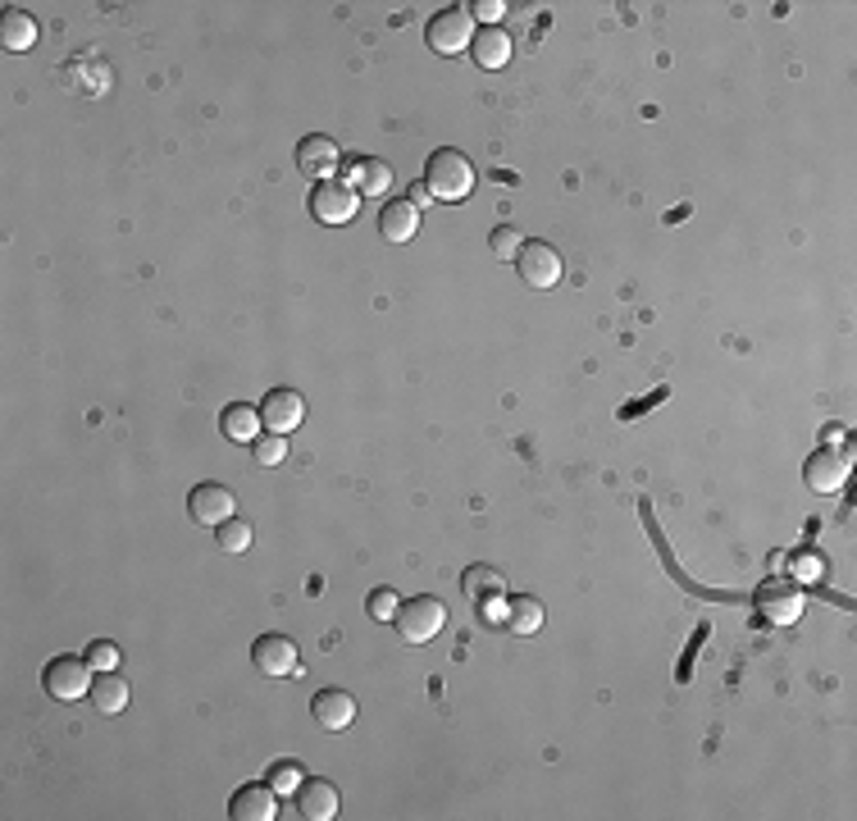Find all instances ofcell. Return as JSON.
<instances>
[{"label": "cell", "mask_w": 857, "mask_h": 821, "mask_svg": "<svg viewBox=\"0 0 857 821\" xmlns=\"http://www.w3.org/2000/svg\"><path fill=\"white\" fill-rule=\"evenodd\" d=\"M424 183L434 192V202H465L474 192V165L456 147H439L424 165Z\"/></svg>", "instance_id": "1"}, {"label": "cell", "mask_w": 857, "mask_h": 821, "mask_svg": "<svg viewBox=\"0 0 857 821\" xmlns=\"http://www.w3.org/2000/svg\"><path fill=\"white\" fill-rule=\"evenodd\" d=\"M393 625H397V635H402L406 644H428V639H439V631L447 625V607H443L439 598L420 594V598H406V603L397 607Z\"/></svg>", "instance_id": "2"}, {"label": "cell", "mask_w": 857, "mask_h": 821, "mask_svg": "<svg viewBox=\"0 0 857 821\" xmlns=\"http://www.w3.org/2000/svg\"><path fill=\"white\" fill-rule=\"evenodd\" d=\"M91 671L87 666V657H56V662H46V671H41V685H46V694H51L56 703H78V698H87L91 694Z\"/></svg>", "instance_id": "3"}, {"label": "cell", "mask_w": 857, "mask_h": 821, "mask_svg": "<svg viewBox=\"0 0 857 821\" xmlns=\"http://www.w3.org/2000/svg\"><path fill=\"white\" fill-rule=\"evenodd\" d=\"M461 589H465V598L474 607H480V616L489 625H502V616H506V603H502L506 579H502V570H493V566H465Z\"/></svg>", "instance_id": "4"}, {"label": "cell", "mask_w": 857, "mask_h": 821, "mask_svg": "<svg viewBox=\"0 0 857 821\" xmlns=\"http://www.w3.org/2000/svg\"><path fill=\"white\" fill-rule=\"evenodd\" d=\"M802 607H807V594H802V585L798 579H767V585L757 589V616L767 620V625H794L798 616H802Z\"/></svg>", "instance_id": "5"}, {"label": "cell", "mask_w": 857, "mask_h": 821, "mask_svg": "<svg viewBox=\"0 0 857 821\" xmlns=\"http://www.w3.org/2000/svg\"><path fill=\"white\" fill-rule=\"evenodd\" d=\"M424 37H428V46H434L439 56H461V51H470V41H474V14L461 10V6H447V10H439L434 19H428Z\"/></svg>", "instance_id": "6"}, {"label": "cell", "mask_w": 857, "mask_h": 821, "mask_svg": "<svg viewBox=\"0 0 857 821\" xmlns=\"http://www.w3.org/2000/svg\"><path fill=\"white\" fill-rule=\"evenodd\" d=\"M848 470H853V443L812 452L807 466H802V479H807V489L812 493H839L848 485Z\"/></svg>", "instance_id": "7"}, {"label": "cell", "mask_w": 857, "mask_h": 821, "mask_svg": "<svg viewBox=\"0 0 857 821\" xmlns=\"http://www.w3.org/2000/svg\"><path fill=\"white\" fill-rule=\"evenodd\" d=\"M356 211H361V192L356 187H347L338 178H324V183L311 187V215L319 224H352Z\"/></svg>", "instance_id": "8"}, {"label": "cell", "mask_w": 857, "mask_h": 821, "mask_svg": "<svg viewBox=\"0 0 857 821\" xmlns=\"http://www.w3.org/2000/svg\"><path fill=\"white\" fill-rule=\"evenodd\" d=\"M515 270H520V278H525V287H539V293L556 287V283H561V274H565L561 252H556V247H548V243H525V247H520Z\"/></svg>", "instance_id": "9"}, {"label": "cell", "mask_w": 857, "mask_h": 821, "mask_svg": "<svg viewBox=\"0 0 857 821\" xmlns=\"http://www.w3.org/2000/svg\"><path fill=\"white\" fill-rule=\"evenodd\" d=\"M252 662L260 675H274V681H283V675H302V653L288 635H260L252 644Z\"/></svg>", "instance_id": "10"}, {"label": "cell", "mask_w": 857, "mask_h": 821, "mask_svg": "<svg viewBox=\"0 0 857 821\" xmlns=\"http://www.w3.org/2000/svg\"><path fill=\"white\" fill-rule=\"evenodd\" d=\"M297 169L311 178V183H324L343 169V152H338V141L324 137V133H311L297 141Z\"/></svg>", "instance_id": "11"}, {"label": "cell", "mask_w": 857, "mask_h": 821, "mask_svg": "<svg viewBox=\"0 0 857 821\" xmlns=\"http://www.w3.org/2000/svg\"><path fill=\"white\" fill-rule=\"evenodd\" d=\"M306 420V398L297 389H269L260 402V424L269 433H293Z\"/></svg>", "instance_id": "12"}, {"label": "cell", "mask_w": 857, "mask_h": 821, "mask_svg": "<svg viewBox=\"0 0 857 821\" xmlns=\"http://www.w3.org/2000/svg\"><path fill=\"white\" fill-rule=\"evenodd\" d=\"M233 511H237V498L224 485H197L193 493H187V516H193L197 525H224Z\"/></svg>", "instance_id": "13"}, {"label": "cell", "mask_w": 857, "mask_h": 821, "mask_svg": "<svg viewBox=\"0 0 857 821\" xmlns=\"http://www.w3.org/2000/svg\"><path fill=\"white\" fill-rule=\"evenodd\" d=\"M228 817L233 821H274L278 817V794L265 785H243L228 799Z\"/></svg>", "instance_id": "14"}, {"label": "cell", "mask_w": 857, "mask_h": 821, "mask_svg": "<svg viewBox=\"0 0 857 821\" xmlns=\"http://www.w3.org/2000/svg\"><path fill=\"white\" fill-rule=\"evenodd\" d=\"M311 716L319 721L324 731H347L356 721V698L347 690H319L311 698Z\"/></svg>", "instance_id": "15"}, {"label": "cell", "mask_w": 857, "mask_h": 821, "mask_svg": "<svg viewBox=\"0 0 857 821\" xmlns=\"http://www.w3.org/2000/svg\"><path fill=\"white\" fill-rule=\"evenodd\" d=\"M347 187H356L361 197H388L393 192V165L374 160V156H356L347 165Z\"/></svg>", "instance_id": "16"}, {"label": "cell", "mask_w": 857, "mask_h": 821, "mask_svg": "<svg viewBox=\"0 0 857 821\" xmlns=\"http://www.w3.org/2000/svg\"><path fill=\"white\" fill-rule=\"evenodd\" d=\"M338 808H343V799H338V785H328V781H311L306 776V785L297 790V812L306 817V821H333L338 817Z\"/></svg>", "instance_id": "17"}, {"label": "cell", "mask_w": 857, "mask_h": 821, "mask_svg": "<svg viewBox=\"0 0 857 821\" xmlns=\"http://www.w3.org/2000/svg\"><path fill=\"white\" fill-rule=\"evenodd\" d=\"M91 707L97 712H106V716H119L124 707H128V698H132V690H128V681L119 671H97V681H91Z\"/></svg>", "instance_id": "18"}, {"label": "cell", "mask_w": 857, "mask_h": 821, "mask_svg": "<svg viewBox=\"0 0 857 821\" xmlns=\"http://www.w3.org/2000/svg\"><path fill=\"white\" fill-rule=\"evenodd\" d=\"M415 228H420V211L411 202H402V197L384 202V211H378V233H384L388 243H411Z\"/></svg>", "instance_id": "19"}, {"label": "cell", "mask_w": 857, "mask_h": 821, "mask_svg": "<svg viewBox=\"0 0 857 821\" xmlns=\"http://www.w3.org/2000/svg\"><path fill=\"white\" fill-rule=\"evenodd\" d=\"M219 429H224V439H233V443H247L252 448V439L265 429L260 424V407H247V402H228L224 411H219Z\"/></svg>", "instance_id": "20"}, {"label": "cell", "mask_w": 857, "mask_h": 821, "mask_svg": "<svg viewBox=\"0 0 857 821\" xmlns=\"http://www.w3.org/2000/svg\"><path fill=\"white\" fill-rule=\"evenodd\" d=\"M470 56H474L480 69H502L511 60V37L502 28H480L474 41H470Z\"/></svg>", "instance_id": "21"}, {"label": "cell", "mask_w": 857, "mask_h": 821, "mask_svg": "<svg viewBox=\"0 0 857 821\" xmlns=\"http://www.w3.org/2000/svg\"><path fill=\"white\" fill-rule=\"evenodd\" d=\"M0 46L6 51H32L37 46V19L28 10H6V19H0Z\"/></svg>", "instance_id": "22"}, {"label": "cell", "mask_w": 857, "mask_h": 821, "mask_svg": "<svg viewBox=\"0 0 857 821\" xmlns=\"http://www.w3.org/2000/svg\"><path fill=\"white\" fill-rule=\"evenodd\" d=\"M502 620H506L511 635H539V631H543V603L520 594V598L506 603V616H502Z\"/></svg>", "instance_id": "23"}, {"label": "cell", "mask_w": 857, "mask_h": 821, "mask_svg": "<svg viewBox=\"0 0 857 821\" xmlns=\"http://www.w3.org/2000/svg\"><path fill=\"white\" fill-rule=\"evenodd\" d=\"M302 785H306V766H302L297 758H283V762H274V766H269V790H274L278 799L297 794Z\"/></svg>", "instance_id": "24"}, {"label": "cell", "mask_w": 857, "mask_h": 821, "mask_svg": "<svg viewBox=\"0 0 857 821\" xmlns=\"http://www.w3.org/2000/svg\"><path fill=\"white\" fill-rule=\"evenodd\" d=\"M215 544H219V553H228V557H243V553L252 548V525L237 520V516H228L224 525H215Z\"/></svg>", "instance_id": "25"}, {"label": "cell", "mask_w": 857, "mask_h": 821, "mask_svg": "<svg viewBox=\"0 0 857 821\" xmlns=\"http://www.w3.org/2000/svg\"><path fill=\"white\" fill-rule=\"evenodd\" d=\"M252 457L260 461V466H283V457H288V433H256L252 439Z\"/></svg>", "instance_id": "26"}, {"label": "cell", "mask_w": 857, "mask_h": 821, "mask_svg": "<svg viewBox=\"0 0 857 821\" xmlns=\"http://www.w3.org/2000/svg\"><path fill=\"white\" fill-rule=\"evenodd\" d=\"M520 247H525V233H520L515 224H498V228L489 233V252H493L498 261H515Z\"/></svg>", "instance_id": "27"}, {"label": "cell", "mask_w": 857, "mask_h": 821, "mask_svg": "<svg viewBox=\"0 0 857 821\" xmlns=\"http://www.w3.org/2000/svg\"><path fill=\"white\" fill-rule=\"evenodd\" d=\"M397 607H402V594H397L393 585H378V589H370V598H365V612H370L374 620H393Z\"/></svg>", "instance_id": "28"}, {"label": "cell", "mask_w": 857, "mask_h": 821, "mask_svg": "<svg viewBox=\"0 0 857 821\" xmlns=\"http://www.w3.org/2000/svg\"><path fill=\"white\" fill-rule=\"evenodd\" d=\"M821 575H826L821 553H798V557L789 561V579H798V585H817Z\"/></svg>", "instance_id": "29"}, {"label": "cell", "mask_w": 857, "mask_h": 821, "mask_svg": "<svg viewBox=\"0 0 857 821\" xmlns=\"http://www.w3.org/2000/svg\"><path fill=\"white\" fill-rule=\"evenodd\" d=\"M82 657H87V666H91V671H115V666L124 662V653H119L110 639H91Z\"/></svg>", "instance_id": "30"}, {"label": "cell", "mask_w": 857, "mask_h": 821, "mask_svg": "<svg viewBox=\"0 0 857 821\" xmlns=\"http://www.w3.org/2000/svg\"><path fill=\"white\" fill-rule=\"evenodd\" d=\"M470 14H480L489 28H498V19L506 14V6H502V0H480V6H470Z\"/></svg>", "instance_id": "31"}, {"label": "cell", "mask_w": 857, "mask_h": 821, "mask_svg": "<svg viewBox=\"0 0 857 821\" xmlns=\"http://www.w3.org/2000/svg\"><path fill=\"white\" fill-rule=\"evenodd\" d=\"M406 202H411V206H415V211H424V206H428V202H434V192H428V183H424V178H420V183H415V187H411V197H406Z\"/></svg>", "instance_id": "32"}, {"label": "cell", "mask_w": 857, "mask_h": 821, "mask_svg": "<svg viewBox=\"0 0 857 821\" xmlns=\"http://www.w3.org/2000/svg\"><path fill=\"white\" fill-rule=\"evenodd\" d=\"M821 443H826V448H830V443H839V448H844V443H848L844 424H826V429H821Z\"/></svg>", "instance_id": "33"}]
</instances>
